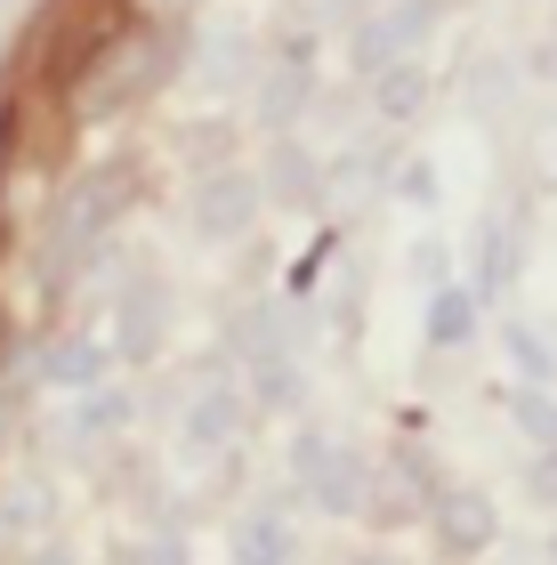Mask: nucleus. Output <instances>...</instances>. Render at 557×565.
I'll return each mask as SVG.
<instances>
[{
  "label": "nucleus",
  "instance_id": "obj_7",
  "mask_svg": "<svg viewBox=\"0 0 557 565\" xmlns=\"http://www.w3.org/2000/svg\"><path fill=\"white\" fill-rule=\"evenodd\" d=\"M162 331H170V291L154 275H138L130 291H121V307H114V348L130 355V364H146V355L162 348Z\"/></svg>",
  "mask_w": 557,
  "mask_h": 565
},
{
  "label": "nucleus",
  "instance_id": "obj_14",
  "mask_svg": "<svg viewBox=\"0 0 557 565\" xmlns=\"http://www.w3.org/2000/svg\"><path fill=\"white\" fill-rule=\"evenodd\" d=\"M226 340H235V355H243V364H267V355H291V331H283V316H275V307H243Z\"/></svg>",
  "mask_w": 557,
  "mask_h": 565
},
{
  "label": "nucleus",
  "instance_id": "obj_4",
  "mask_svg": "<svg viewBox=\"0 0 557 565\" xmlns=\"http://www.w3.org/2000/svg\"><path fill=\"white\" fill-rule=\"evenodd\" d=\"M420 33H428V0H388V9H364L356 33H347V65H356V73H388V65H404V57L420 49Z\"/></svg>",
  "mask_w": 557,
  "mask_h": 565
},
{
  "label": "nucleus",
  "instance_id": "obj_24",
  "mask_svg": "<svg viewBox=\"0 0 557 565\" xmlns=\"http://www.w3.org/2000/svg\"><path fill=\"white\" fill-rule=\"evenodd\" d=\"M413 267L428 275V291H437V282H444V250L437 243H413Z\"/></svg>",
  "mask_w": 557,
  "mask_h": 565
},
{
  "label": "nucleus",
  "instance_id": "obj_20",
  "mask_svg": "<svg viewBox=\"0 0 557 565\" xmlns=\"http://www.w3.org/2000/svg\"><path fill=\"white\" fill-rule=\"evenodd\" d=\"M501 348H510V364H517L525 380H534V388H549V380H557V355H549V340H542V331L510 323V331H501Z\"/></svg>",
  "mask_w": 557,
  "mask_h": 565
},
{
  "label": "nucleus",
  "instance_id": "obj_26",
  "mask_svg": "<svg viewBox=\"0 0 557 565\" xmlns=\"http://www.w3.org/2000/svg\"><path fill=\"white\" fill-rule=\"evenodd\" d=\"M24 565H82V557H73V550H65V542H41V550H33V557H24Z\"/></svg>",
  "mask_w": 557,
  "mask_h": 565
},
{
  "label": "nucleus",
  "instance_id": "obj_12",
  "mask_svg": "<svg viewBox=\"0 0 557 565\" xmlns=\"http://www.w3.org/2000/svg\"><path fill=\"white\" fill-rule=\"evenodd\" d=\"M226 550H235V565H291L299 557L291 525L267 518V509H259V518H235V542H226Z\"/></svg>",
  "mask_w": 557,
  "mask_h": 565
},
{
  "label": "nucleus",
  "instance_id": "obj_23",
  "mask_svg": "<svg viewBox=\"0 0 557 565\" xmlns=\"http://www.w3.org/2000/svg\"><path fill=\"white\" fill-rule=\"evenodd\" d=\"M534 501H549V509H557V452H542V460H534Z\"/></svg>",
  "mask_w": 557,
  "mask_h": 565
},
{
  "label": "nucleus",
  "instance_id": "obj_1",
  "mask_svg": "<svg viewBox=\"0 0 557 565\" xmlns=\"http://www.w3.org/2000/svg\"><path fill=\"white\" fill-rule=\"evenodd\" d=\"M291 477H299V493H308L323 518H356V509L372 501V469H364V452H356V445H340V436H315V428H299V436H291Z\"/></svg>",
  "mask_w": 557,
  "mask_h": 565
},
{
  "label": "nucleus",
  "instance_id": "obj_19",
  "mask_svg": "<svg viewBox=\"0 0 557 565\" xmlns=\"http://www.w3.org/2000/svg\"><path fill=\"white\" fill-rule=\"evenodd\" d=\"M315 186H323V170H315V162H308V153H299L291 138L275 146V153H267V194H283V202H299V194H315Z\"/></svg>",
  "mask_w": 557,
  "mask_h": 565
},
{
  "label": "nucleus",
  "instance_id": "obj_3",
  "mask_svg": "<svg viewBox=\"0 0 557 565\" xmlns=\"http://www.w3.org/2000/svg\"><path fill=\"white\" fill-rule=\"evenodd\" d=\"M130 194V178L121 170H89V178H73L65 202H57V226H49V259H82V250L106 235V218H114V202Z\"/></svg>",
  "mask_w": 557,
  "mask_h": 565
},
{
  "label": "nucleus",
  "instance_id": "obj_27",
  "mask_svg": "<svg viewBox=\"0 0 557 565\" xmlns=\"http://www.w3.org/2000/svg\"><path fill=\"white\" fill-rule=\"evenodd\" d=\"M308 9H315V17H340V9H347V0H308Z\"/></svg>",
  "mask_w": 557,
  "mask_h": 565
},
{
  "label": "nucleus",
  "instance_id": "obj_29",
  "mask_svg": "<svg viewBox=\"0 0 557 565\" xmlns=\"http://www.w3.org/2000/svg\"><path fill=\"white\" fill-rule=\"evenodd\" d=\"M549 557H557V533H549Z\"/></svg>",
  "mask_w": 557,
  "mask_h": 565
},
{
  "label": "nucleus",
  "instance_id": "obj_28",
  "mask_svg": "<svg viewBox=\"0 0 557 565\" xmlns=\"http://www.w3.org/2000/svg\"><path fill=\"white\" fill-rule=\"evenodd\" d=\"M356 565H388V557H356Z\"/></svg>",
  "mask_w": 557,
  "mask_h": 565
},
{
  "label": "nucleus",
  "instance_id": "obj_16",
  "mask_svg": "<svg viewBox=\"0 0 557 565\" xmlns=\"http://www.w3.org/2000/svg\"><path fill=\"white\" fill-rule=\"evenodd\" d=\"M388 162H396L388 146H340V162L323 170V186H332V194H364V186L388 178Z\"/></svg>",
  "mask_w": 557,
  "mask_h": 565
},
{
  "label": "nucleus",
  "instance_id": "obj_18",
  "mask_svg": "<svg viewBox=\"0 0 557 565\" xmlns=\"http://www.w3.org/2000/svg\"><path fill=\"white\" fill-rule=\"evenodd\" d=\"M510 259H517L510 250V218H485L476 226V282L469 291H510Z\"/></svg>",
  "mask_w": 557,
  "mask_h": 565
},
{
  "label": "nucleus",
  "instance_id": "obj_25",
  "mask_svg": "<svg viewBox=\"0 0 557 565\" xmlns=\"http://www.w3.org/2000/svg\"><path fill=\"white\" fill-rule=\"evenodd\" d=\"M404 194H413V202H428V194H437V178H428V162H413V170H404Z\"/></svg>",
  "mask_w": 557,
  "mask_h": 565
},
{
  "label": "nucleus",
  "instance_id": "obj_17",
  "mask_svg": "<svg viewBox=\"0 0 557 565\" xmlns=\"http://www.w3.org/2000/svg\"><path fill=\"white\" fill-rule=\"evenodd\" d=\"M49 509H57V493H49L41 477H17L9 493H0V533H41Z\"/></svg>",
  "mask_w": 557,
  "mask_h": 565
},
{
  "label": "nucleus",
  "instance_id": "obj_15",
  "mask_svg": "<svg viewBox=\"0 0 557 565\" xmlns=\"http://www.w3.org/2000/svg\"><path fill=\"white\" fill-rule=\"evenodd\" d=\"M299 396H308V380H299L291 355H267V364H250V413H291Z\"/></svg>",
  "mask_w": 557,
  "mask_h": 565
},
{
  "label": "nucleus",
  "instance_id": "obj_9",
  "mask_svg": "<svg viewBox=\"0 0 557 565\" xmlns=\"http://www.w3.org/2000/svg\"><path fill=\"white\" fill-rule=\"evenodd\" d=\"M308 106H315V82H308V57L291 49L275 73H259V121H267V130H291Z\"/></svg>",
  "mask_w": 557,
  "mask_h": 565
},
{
  "label": "nucleus",
  "instance_id": "obj_6",
  "mask_svg": "<svg viewBox=\"0 0 557 565\" xmlns=\"http://www.w3.org/2000/svg\"><path fill=\"white\" fill-rule=\"evenodd\" d=\"M428 525H437V542L452 557H476L501 542V509L476 493V484H452V493H437V509H428Z\"/></svg>",
  "mask_w": 557,
  "mask_h": 565
},
{
  "label": "nucleus",
  "instance_id": "obj_2",
  "mask_svg": "<svg viewBox=\"0 0 557 565\" xmlns=\"http://www.w3.org/2000/svg\"><path fill=\"white\" fill-rule=\"evenodd\" d=\"M259 178L250 170H202L194 178V194H186V226H194V243H235L250 218H259Z\"/></svg>",
  "mask_w": 557,
  "mask_h": 565
},
{
  "label": "nucleus",
  "instance_id": "obj_22",
  "mask_svg": "<svg viewBox=\"0 0 557 565\" xmlns=\"http://www.w3.org/2000/svg\"><path fill=\"white\" fill-rule=\"evenodd\" d=\"M121 565H194V557L170 533H138V542H121Z\"/></svg>",
  "mask_w": 557,
  "mask_h": 565
},
{
  "label": "nucleus",
  "instance_id": "obj_8",
  "mask_svg": "<svg viewBox=\"0 0 557 565\" xmlns=\"http://www.w3.org/2000/svg\"><path fill=\"white\" fill-rule=\"evenodd\" d=\"M106 364H114V348H97V340H49L33 372L65 396H89V388H106Z\"/></svg>",
  "mask_w": 557,
  "mask_h": 565
},
{
  "label": "nucleus",
  "instance_id": "obj_11",
  "mask_svg": "<svg viewBox=\"0 0 557 565\" xmlns=\"http://www.w3.org/2000/svg\"><path fill=\"white\" fill-rule=\"evenodd\" d=\"M476 340V291L469 282H437L428 291V348H469Z\"/></svg>",
  "mask_w": 557,
  "mask_h": 565
},
{
  "label": "nucleus",
  "instance_id": "obj_21",
  "mask_svg": "<svg viewBox=\"0 0 557 565\" xmlns=\"http://www.w3.org/2000/svg\"><path fill=\"white\" fill-rule=\"evenodd\" d=\"M517 428L534 436L542 452H557V396H549V388H525V396H517Z\"/></svg>",
  "mask_w": 557,
  "mask_h": 565
},
{
  "label": "nucleus",
  "instance_id": "obj_10",
  "mask_svg": "<svg viewBox=\"0 0 557 565\" xmlns=\"http://www.w3.org/2000/svg\"><path fill=\"white\" fill-rule=\"evenodd\" d=\"M130 420H138V396L130 388H89L82 404H73L65 436H73V445H106V436H121Z\"/></svg>",
  "mask_w": 557,
  "mask_h": 565
},
{
  "label": "nucleus",
  "instance_id": "obj_5",
  "mask_svg": "<svg viewBox=\"0 0 557 565\" xmlns=\"http://www.w3.org/2000/svg\"><path fill=\"white\" fill-rule=\"evenodd\" d=\"M243 413H250V396H235V388H226V364H211V372H202V388H194V404H186V420H179V445L186 452L235 445Z\"/></svg>",
  "mask_w": 557,
  "mask_h": 565
},
{
  "label": "nucleus",
  "instance_id": "obj_13",
  "mask_svg": "<svg viewBox=\"0 0 557 565\" xmlns=\"http://www.w3.org/2000/svg\"><path fill=\"white\" fill-rule=\"evenodd\" d=\"M428 106V73L404 57V65H388V73H372V114L379 121H413Z\"/></svg>",
  "mask_w": 557,
  "mask_h": 565
}]
</instances>
